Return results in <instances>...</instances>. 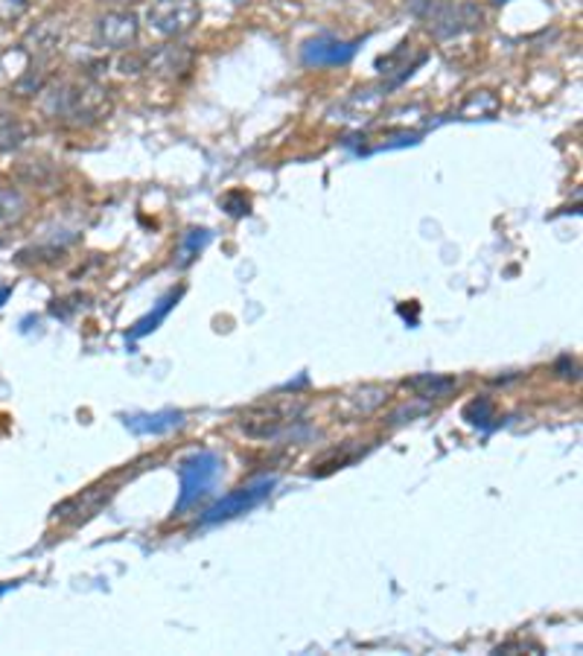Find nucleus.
Here are the masks:
<instances>
[{
  "label": "nucleus",
  "mask_w": 583,
  "mask_h": 656,
  "mask_svg": "<svg viewBox=\"0 0 583 656\" xmlns=\"http://www.w3.org/2000/svg\"><path fill=\"white\" fill-rule=\"evenodd\" d=\"M42 109L44 114H51L53 120H62V123L88 125L109 114L111 100L109 94L97 88V85L62 83L53 91H47Z\"/></svg>",
  "instance_id": "f257e3e1"
},
{
  "label": "nucleus",
  "mask_w": 583,
  "mask_h": 656,
  "mask_svg": "<svg viewBox=\"0 0 583 656\" xmlns=\"http://www.w3.org/2000/svg\"><path fill=\"white\" fill-rule=\"evenodd\" d=\"M219 475H222V461L213 452H193L190 458H184L182 467H178L182 493L175 502V514H184L193 505H199L201 499L217 488Z\"/></svg>",
  "instance_id": "f03ea898"
},
{
  "label": "nucleus",
  "mask_w": 583,
  "mask_h": 656,
  "mask_svg": "<svg viewBox=\"0 0 583 656\" xmlns=\"http://www.w3.org/2000/svg\"><path fill=\"white\" fill-rule=\"evenodd\" d=\"M304 415V403L295 397H275L266 403L251 406L249 412H242L240 429L251 438H277L286 426L298 424V417Z\"/></svg>",
  "instance_id": "7ed1b4c3"
},
{
  "label": "nucleus",
  "mask_w": 583,
  "mask_h": 656,
  "mask_svg": "<svg viewBox=\"0 0 583 656\" xmlns=\"http://www.w3.org/2000/svg\"><path fill=\"white\" fill-rule=\"evenodd\" d=\"M146 18H150L152 30H158L167 39H175V35L190 33L196 26L199 3L196 0H152Z\"/></svg>",
  "instance_id": "20e7f679"
},
{
  "label": "nucleus",
  "mask_w": 583,
  "mask_h": 656,
  "mask_svg": "<svg viewBox=\"0 0 583 656\" xmlns=\"http://www.w3.org/2000/svg\"><path fill=\"white\" fill-rule=\"evenodd\" d=\"M426 15L432 21L435 35L441 39H452V35L464 33V30H475L482 21V12L470 3H450V0H435L432 7L426 9Z\"/></svg>",
  "instance_id": "39448f33"
},
{
  "label": "nucleus",
  "mask_w": 583,
  "mask_h": 656,
  "mask_svg": "<svg viewBox=\"0 0 583 656\" xmlns=\"http://www.w3.org/2000/svg\"><path fill=\"white\" fill-rule=\"evenodd\" d=\"M272 488H275V479H263V482L249 484V488H240V491L228 493L226 499H219L217 505L208 507V514L201 516V523L213 525V523H222V520H231V516L245 514V511H251V507H257L260 502L272 493Z\"/></svg>",
  "instance_id": "423d86ee"
},
{
  "label": "nucleus",
  "mask_w": 583,
  "mask_h": 656,
  "mask_svg": "<svg viewBox=\"0 0 583 656\" xmlns=\"http://www.w3.org/2000/svg\"><path fill=\"white\" fill-rule=\"evenodd\" d=\"M359 42H339L333 35H318L312 42L304 44L300 58L309 67H339L348 65L350 58L356 56Z\"/></svg>",
  "instance_id": "0eeeda50"
},
{
  "label": "nucleus",
  "mask_w": 583,
  "mask_h": 656,
  "mask_svg": "<svg viewBox=\"0 0 583 656\" xmlns=\"http://www.w3.org/2000/svg\"><path fill=\"white\" fill-rule=\"evenodd\" d=\"M97 42L106 51H129L138 42V18H134V12H106L97 21Z\"/></svg>",
  "instance_id": "6e6552de"
},
{
  "label": "nucleus",
  "mask_w": 583,
  "mask_h": 656,
  "mask_svg": "<svg viewBox=\"0 0 583 656\" xmlns=\"http://www.w3.org/2000/svg\"><path fill=\"white\" fill-rule=\"evenodd\" d=\"M123 424L134 435H167L184 424V415L167 408V412H155V415H129L123 417Z\"/></svg>",
  "instance_id": "1a4fd4ad"
},
{
  "label": "nucleus",
  "mask_w": 583,
  "mask_h": 656,
  "mask_svg": "<svg viewBox=\"0 0 583 656\" xmlns=\"http://www.w3.org/2000/svg\"><path fill=\"white\" fill-rule=\"evenodd\" d=\"M193 56L184 47H161L150 56V70L158 76H167V79H175V76H184L190 70Z\"/></svg>",
  "instance_id": "9d476101"
},
{
  "label": "nucleus",
  "mask_w": 583,
  "mask_h": 656,
  "mask_svg": "<svg viewBox=\"0 0 583 656\" xmlns=\"http://www.w3.org/2000/svg\"><path fill=\"white\" fill-rule=\"evenodd\" d=\"M178 298H182V289H175V292H169V295H164V298H161L158 304H155V309H152L150 316H143L141 321H138V325L132 327V332H129V339L138 341V339H143V336H150L152 330H158V327L164 325V318L169 316V309H173L175 304H178Z\"/></svg>",
  "instance_id": "9b49d317"
},
{
  "label": "nucleus",
  "mask_w": 583,
  "mask_h": 656,
  "mask_svg": "<svg viewBox=\"0 0 583 656\" xmlns=\"http://www.w3.org/2000/svg\"><path fill=\"white\" fill-rule=\"evenodd\" d=\"M26 217V199L24 193L9 184H0V228L18 225Z\"/></svg>",
  "instance_id": "f8f14e48"
},
{
  "label": "nucleus",
  "mask_w": 583,
  "mask_h": 656,
  "mask_svg": "<svg viewBox=\"0 0 583 656\" xmlns=\"http://www.w3.org/2000/svg\"><path fill=\"white\" fill-rule=\"evenodd\" d=\"M58 42H62V24H56V21H44V24H38L33 33L26 35V47L42 53V56L56 51Z\"/></svg>",
  "instance_id": "ddd939ff"
},
{
  "label": "nucleus",
  "mask_w": 583,
  "mask_h": 656,
  "mask_svg": "<svg viewBox=\"0 0 583 656\" xmlns=\"http://www.w3.org/2000/svg\"><path fill=\"white\" fill-rule=\"evenodd\" d=\"M26 141V125L12 114H0V152L18 150Z\"/></svg>",
  "instance_id": "4468645a"
},
{
  "label": "nucleus",
  "mask_w": 583,
  "mask_h": 656,
  "mask_svg": "<svg viewBox=\"0 0 583 656\" xmlns=\"http://www.w3.org/2000/svg\"><path fill=\"white\" fill-rule=\"evenodd\" d=\"M411 389L420 394V397H443V394H450L452 389H455V380H450V376H435V374H426V376H417V380H411Z\"/></svg>",
  "instance_id": "2eb2a0df"
},
{
  "label": "nucleus",
  "mask_w": 583,
  "mask_h": 656,
  "mask_svg": "<svg viewBox=\"0 0 583 656\" xmlns=\"http://www.w3.org/2000/svg\"><path fill=\"white\" fill-rule=\"evenodd\" d=\"M208 242H210V231H190V233H187V237H184V242H182V251H178V254H182V266H187V263H190V260L196 258V254H199V251L205 249Z\"/></svg>",
  "instance_id": "dca6fc26"
},
{
  "label": "nucleus",
  "mask_w": 583,
  "mask_h": 656,
  "mask_svg": "<svg viewBox=\"0 0 583 656\" xmlns=\"http://www.w3.org/2000/svg\"><path fill=\"white\" fill-rule=\"evenodd\" d=\"M491 412H493V406L491 403H487V400H475V403H470V406L464 408V417L466 420H470V424H487V417H491Z\"/></svg>",
  "instance_id": "f3484780"
},
{
  "label": "nucleus",
  "mask_w": 583,
  "mask_h": 656,
  "mask_svg": "<svg viewBox=\"0 0 583 656\" xmlns=\"http://www.w3.org/2000/svg\"><path fill=\"white\" fill-rule=\"evenodd\" d=\"M30 9V0H0V21H18Z\"/></svg>",
  "instance_id": "a211bd4d"
},
{
  "label": "nucleus",
  "mask_w": 583,
  "mask_h": 656,
  "mask_svg": "<svg viewBox=\"0 0 583 656\" xmlns=\"http://www.w3.org/2000/svg\"><path fill=\"white\" fill-rule=\"evenodd\" d=\"M9 295H12V289H0V307H3V304H7Z\"/></svg>",
  "instance_id": "6ab92c4d"
},
{
  "label": "nucleus",
  "mask_w": 583,
  "mask_h": 656,
  "mask_svg": "<svg viewBox=\"0 0 583 656\" xmlns=\"http://www.w3.org/2000/svg\"><path fill=\"white\" fill-rule=\"evenodd\" d=\"M9 587H15V583H0V595H3V592H7Z\"/></svg>",
  "instance_id": "aec40b11"
}]
</instances>
